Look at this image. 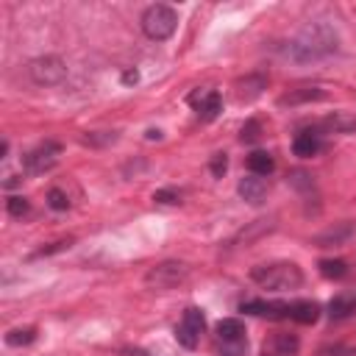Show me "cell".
Masks as SVG:
<instances>
[{
	"label": "cell",
	"mask_w": 356,
	"mask_h": 356,
	"mask_svg": "<svg viewBox=\"0 0 356 356\" xmlns=\"http://www.w3.org/2000/svg\"><path fill=\"white\" fill-rule=\"evenodd\" d=\"M145 136H147V139H161V131H159V128H150Z\"/></svg>",
	"instance_id": "cell-35"
},
{
	"label": "cell",
	"mask_w": 356,
	"mask_h": 356,
	"mask_svg": "<svg viewBox=\"0 0 356 356\" xmlns=\"http://www.w3.org/2000/svg\"><path fill=\"white\" fill-rule=\"evenodd\" d=\"M236 192H239V197H242V200H248V203L259 206V203L267 197V181H264L261 175H253V172H250L248 178H242V181H239Z\"/></svg>",
	"instance_id": "cell-11"
},
{
	"label": "cell",
	"mask_w": 356,
	"mask_h": 356,
	"mask_svg": "<svg viewBox=\"0 0 356 356\" xmlns=\"http://www.w3.org/2000/svg\"><path fill=\"white\" fill-rule=\"evenodd\" d=\"M339 39L337 31L328 22H309L286 47V56L298 64H309V61H320L331 53H337Z\"/></svg>",
	"instance_id": "cell-1"
},
{
	"label": "cell",
	"mask_w": 356,
	"mask_h": 356,
	"mask_svg": "<svg viewBox=\"0 0 356 356\" xmlns=\"http://www.w3.org/2000/svg\"><path fill=\"white\" fill-rule=\"evenodd\" d=\"M209 167H211V175L222 178V175H225V170H228V156H225V153H214Z\"/></svg>",
	"instance_id": "cell-31"
},
{
	"label": "cell",
	"mask_w": 356,
	"mask_h": 356,
	"mask_svg": "<svg viewBox=\"0 0 356 356\" xmlns=\"http://www.w3.org/2000/svg\"><path fill=\"white\" fill-rule=\"evenodd\" d=\"M250 278L273 292H286V289H298L303 284V273L295 261H273V264H259L250 270Z\"/></svg>",
	"instance_id": "cell-2"
},
{
	"label": "cell",
	"mask_w": 356,
	"mask_h": 356,
	"mask_svg": "<svg viewBox=\"0 0 356 356\" xmlns=\"http://www.w3.org/2000/svg\"><path fill=\"white\" fill-rule=\"evenodd\" d=\"M153 200L156 203H164V206H178L181 203V192H175V189H156L153 192Z\"/></svg>",
	"instance_id": "cell-28"
},
{
	"label": "cell",
	"mask_w": 356,
	"mask_h": 356,
	"mask_svg": "<svg viewBox=\"0 0 356 356\" xmlns=\"http://www.w3.org/2000/svg\"><path fill=\"white\" fill-rule=\"evenodd\" d=\"M139 81V72L136 70H125L122 72V83H136Z\"/></svg>",
	"instance_id": "cell-33"
},
{
	"label": "cell",
	"mask_w": 356,
	"mask_h": 356,
	"mask_svg": "<svg viewBox=\"0 0 356 356\" xmlns=\"http://www.w3.org/2000/svg\"><path fill=\"white\" fill-rule=\"evenodd\" d=\"M261 136V125L256 122V120H248L245 125H242V134H239V139L242 142H256Z\"/></svg>",
	"instance_id": "cell-29"
},
{
	"label": "cell",
	"mask_w": 356,
	"mask_h": 356,
	"mask_svg": "<svg viewBox=\"0 0 356 356\" xmlns=\"http://www.w3.org/2000/svg\"><path fill=\"white\" fill-rule=\"evenodd\" d=\"M203 328H206V317H203V312H200L197 306H189V309L184 312L181 323L175 325V339H178V345L186 348V350H195L197 342H200Z\"/></svg>",
	"instance_id": "cell-5"
},
{
	"label": "cell",
	"mask_w": 356,
	"mask_h": 356,
	"mask_svg": "<svg viewBox=\"0 0 356 356\" xmlns=\"http://www.w3.org/2000/svg\"><path fill=\"white\" fill-rule=\"evenodd\" d=\"M83 142L86 145H106V142H117V134L114 131H95V134H86Z\"/></svg>",
	"instance_id": "cell-30"
},
{
	"label": "cell",
	"mask_w": 356,
	"mask_h": 356,
	"mask_svg": "<svg viewBox=\"0 0 356 356\" xmlns=\"http://www.w3.org/2000/svg\"><path fill=\"white\" fill-rule=\"evenodd\" d=\"M72 245V239H58V242H50L47 248H42V250H36V256H50V253H58V250H67Z\"/></svg>",
	"instance_id": "cell-32"
},
{
	"label": "cell",
	"mask_w": 356,
	"mask_h": 356,
	"mask_svg": "<svg viewBox=\"0 0 356 356\" xmlns=\"http://www.w3.org/2000/svg\"><path fill=\"white\" fill-rule=\"evenodd\" d=\"M8 156V139H3V145H0V159H6Z\"/></svg>",
	"instance_id": "cell-36"
},
{
	"label": "cell",
	"mask_w": 356,
	"mask_h": 356,
	"mask_svg": "<svg viewBox=\"0 0 356 356\" xmlns=\"http://www.w3.org/2000/svg\"><path fill=\"white\" fill-rule=\"evenodd\" d=\"M286 181H289V186H295L298 192H312V189H314L312 175H309V172H303V170H292V172L286 175Z\"/></svg>",
	"instance_id": "cell-24"
},
{
	"label": "cell",
	"mask_w": 356,
	"mask_h": 356,
	"mask_svg": "<svg viewBox=\"0 0 356 356\" xmlns=\"http://www.w3.org/2000/svg\"><path fill=\"white\" fill-rule=\"evenodd\" d=\"M186 278H189V267L184 261H161V264H156L145 273V284L156 292L172 289L178 284H184Z\"/></svg>",
	"instance_id": "cell-4"
},
{
	"label": "cell",
	"mask_w": 356,
	"mask_h": 356,
	"mask_svg": "<svg viewBox=\"0 0 356 356\" xmlns=\"http://www.w3.org/2000/svg\"><path fill=\"white\" fill-rule=\"evenodd\" d=\"M189 106L197 111L200 120L211 122V120L222 111V97H220L217 89H195V92L189 95Z\"/></svg>",
	"instance_id": "cell-8"
},
{
	"label": "cell",
	"mask_w": 356,
	"mask_h": 356,
	"mask_svg": "<svg viewBox=\"0 0 356 356\" xmlns=\"http://www.w3.org/2000/svg\"><path fill=\"white\" fill-rule=\"evenodd\" d=\"M248 353V342H220L217 345V356H245Z\"/></svg>",
	"instance_id": "cell-27"
},
{
	"label": "cell",
	"mask_w": 356,
	"mask_h": 356,
	"mask_svg": "<svg viewBox=\"0 0 356 356\" xmlns=\"http://www.w3.org/2000/svg\"><path fill=\"white\" fill-rule=\"evenodd\" d=\"M58 153H61V145L53 142V139H47V142L36 145L33 150H28V153L22 156V167H25V172L39 175V172L50 170V167L58 161Z\"/></svg>",
	"instance_id": "cell-7"
},
{
	"label": "cell",
	"mask_w": 356,
	"mask_h": 356,
	"mask_svg": "<svg viewBox=\"0 0 356 356\" xmlns=\"http://www.w3.org/2000/svg\"><path fill=\"white\" fill-rule=\"evenodd\" d=\"M289 317L300 325H312L320 317V306L314 300H295V303H289Z\"/></svg>",
	"instance_id": "cell-16"
},
{
	"label": "cell",
	"mask_w": 356,
	"mask_h": 356,
	"mask_svg": "<svg viewBox=\"0 0 356 356\" xmlns=\"http://www.w3.org/2000/svg\"><path fill=\"white\" fill-rule=\"evenodd\" d=\"M248 170H250L253 175H270V172L275 170V161H273V156H270L267 150H253V153L248 156Z\"/></svg>",
	"instance_id": "cell-21"
},
{
	"label": "cell",
	"mask_w": 356,
	"mask_h": 356,
	"mask_svg": "<svg viewBox=\"0 0 356 356\" xmlns=\"http://www.w3.org/2000/svg\"><path fill=\"white\" fill-rule=\"evenodd\" d=\"M328 314H331V320L353 317V314H356V289L334 295V298H331V303H328Z\"/></svg>",
	"instance_id": "cell-13"
},
{
	"label": "cell",
	"mask_w": 356,
	"mask_h": 356,
	"mask_svg": "<svg viewBox=\"0 0 356 356\" xmlns=\"http://www.w3.org/2000/svg\"><path fill=\"white\" fill-rule=\"evenodd\" d=\"M239 312L253 314V317H267V320H284V317H289V303H278V300H245L239 306Z\"/></svg>",
	"instance_id": "cell-9"
},
{
	"label": "cell",
	"mask_w": 356,
	"mask_h": 356,
	"mask_svg": "<svg viewBox=\"0 0 356 356\" xmlns=\"http://www.w3.org/2000/svg\"><path fill=\"white\" fill-rule=\"evenodd\" d=\"M317 150H320V134H314V131H300L292 142V153L300 159H312Z\"/></svg>",
	"instance_id": "cell-17"
},
{
	"label": "cell",
	"mask_w": 356,
	"mask_h": 356,
	"mask_svg": "<svg viewBox=\"0 0 356 356\" xmlns=\"http://www.w3.org/2000/svg\"><path fill=\"white\" fill-rule=\"evenodd\" d=\"M6 209H8L11 217H25V214L31 211V203H28V197H22V195H11V197L6 200Z\"/></svg>",
	"instance_id": "cell-25"
},
{
	"label": "cell",
	"mask_w": 356,
	"mask_h": 356,
	"mask_svg": "<svg viewBox=\"0 0 356 356\" xmlns=\"http://www.w3.org/2000/svg\"><path fill=\"white\" fill-rule=\"evenodd\" d=\"M298 348H300V342H298L295 334H284V331H278V334H273V337L264 339L261 353H264V356H295Z\"/></svg>",
	"instance_id": "cell-10"
},
{
	"label": "cell",
	"mask_w": 356,
	"mask_h": 356,
	"mask_svg": "<svg viewBox=\"0 0 356 356\" xmlns=\"http://www.w3.org/2000/svg\"><path fill=\"white\" fill-rule=\"evenodd\" d=\"M19 184H22V178H19V175H8L3 186H6V189H11V186H19Z\"/></svg>",
	"instance_id": "cell-34"
},
{
	"label": "cell",
	"mask_w": 356,
	"mask_h": 356,
	"mask_svg": "<svg viewBox=\"0 0 356 356\" xmlns=\"http://www.w3.org/2000/svg\"><path fill=\"white\" fill-rule=\"evenodd\" d=\"M217 342H248L245 325L236 317H225L217 323Z\"/></svg>",
	"instance_id": "cell-14"
},
{
	"label": "cell",
	"mask_w": 356,
	"mask_h": 356,
	"mask_svg": "<svg viewBox=\"0 0 356 356\" xmlns=\"http://www.w3.org/2000/svg\"><path fill=\"white\" fill-rule=\"evenodd\" d=\"M323 125L334 134H350L356 131V114H348V111H334L331 117L323 120Z\"/></svg>",
	"instance_id": "cell-20"
},
{
	"label": "cell",
	"mask_w": 356,
	"mask_h": 356,
	"mask_svg": "<svg viewBox=\"0 0 356 356\" xmlns=\"http://www.w3.org/2000/svg\"><path fill=\"white\" fill-rule=\"evenodd\" d=\"M353 234V225L350 222H339V225H334V228H328V231H323L320 236H314V242H317V248H328V245H342L348 236Z\"/></svg>",
	"instance_id": "cell-19"
},
{
	"label": "cell",
	"mask_w": 356,
	"mask_h": 356,
	"mask_svg": "<svg viewBox=\"0 0 356 356\" xmlns=\"http://www.w3.org/2000/svg\"><path fill=\"white\" fill-rule=\"evenodd\" d=\"M267 231H273V220H253L248 228H242V231L231 239V245H250L253 239H259V236L267 234Z\"/></svg>",
	"instance_id": "cell-18"
},
{
	"label": "cell",
	"mask_w": 356,
	"mask_h": 356,
	"mask_svg": "<svg viewBox=\"0 0 356 356\" xmlns=\"http://www.w3.org/2000/svg\"><path fill=\"white\" fill-rule=\"evenodd\" d=\"M28 72L31 78L39 83V86H56L67 78V67L58 56H39L28 64Z\"/></svg>",
	"instance_id": "cell-6"
},
{
	"label": "cell",
	"mask_w": 356,
	"mask_h": 356,
	"mask_svg": "<svg viewBox=\"0 0 356 356\" xmlns=\"http://www.w3.org/2000/svg\"><path fill=\"white\" fill-rule=\"evenodd\" d=\"M142 31L147 39L153 42H164L175 33V25H178V14L172 6H164V3H153L142 11Z\"/></svg>",
	"instance_id": "cell-3"
},
{
	"label": "cell",
	"mask_w": 356,
	"mask_h": 356,
	"mask_svg": "<svg viewBox=\"0 0 356 356\" xmlns=\"http://www.w3.org/2000/svg\"><path fill=\"white\" fill-rule=\"evenodd\" d=\"M47 206H50V209H56V211L70 209V197H67V192H64V189H58V186H53V189L47 192Z\"/></svg>",
	"instance_id": "cell-26"
},
{
	"label": "cell",
	"mask_w": 356,
	"mask_h": 356,
	"mask_svg": "<svg viewBox=\"0 0 356 356\" xmlns=\"http://www.w3.org/2000/svg\"><path fill=\"white\" fill-rule=\"evenodd\" d=\"M264 89H267V75L264 72H250V75H245V78L236 81V97L239 100H253Z\"/></svg>",
	"instance_id": "cell-12"
},
{
	"label": "cell",
	"mask_w": 356,
	"mask_h": 356,
	"mask_svg": "<svg viewBox=\"0 0 356 356\" xmlns=\"http://www.w3.org/2000/svg\"><path fill=\"white\" fill-rule=\"evenodd\" d=\"M320 273H323L325 278H331V281H339V278L348 275V264H345L342 259H323V261H320Z\"/></svg>",
	"instance_id": "cell-23"
},
{
	"label": "cell",
	"mask_w": 356,
	"mask_h": 356,
	"mask_svg": "<svg viewBox=\"0 0 356 356\" xmlns=\"http://www.w3.org/2000/svg\"><path fill=\"white\" fill-rule=\"evenodd\" d=\"M325 92L320 86H300V89H292L286 95L278 97L281 106H298V103H312V100H323Z\"/></svg>",
	"instance_id": "cell-15"
},
{
	"label": "cell",
	"mask_w": 356,
	"mask_h": 356,
	"mask_svg": "<svg viewBox=\"0 0 356 356\" xmlns=\"http://www.w3.org/2000/svg\"><path fill=\"white\" fill-rule=\"evenodd\" d=\"M36 339V328L33 325H25V328H11L6 334V345L11 348H22V345H31Z\"/></svg>",
	"instance_id": "cell-22"
}]
</instances>
